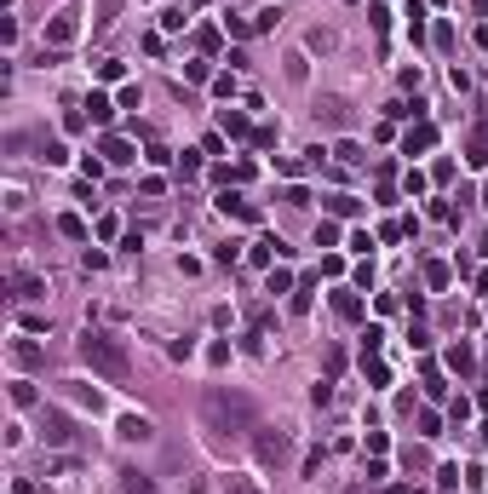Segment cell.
<instances>
[{"instance_id": "cell-17", "label": "cell", "mask_w": 488, "mask_h": 494, "mask_svg": "<svg viewBox=\"0 0 488 494\" xmlns=\"http://www.w3.org/2000/svg\"><path fill=\"white\" fill-rule=\"evenodd\" d=\"M121 489H126V494H155L150 477H138V471H121Z\"/></svg>"}, {"instance_id": "cell-15", "label": "cell", "mask_w": 488, "mask_h": 494, "mask_svg": "<svg viewBox=\"0 0 488 494\" xmlns=\"http://www.w3.org/2000/svg\"><path fill=\"white\" fill-rule=\"evenodd\" d=\"M356 207H362V201H356V196H328V213H333V218H351Z\"/></svg>"}, {"instance_id": "cell-9", "label": "cell", "mask_w": 488, "mask_h": 494, "mask_svg": "<svg viewBox=\"0 0 488 494\" xmlns=\"http://www.w3.org/2000/svg\"><path fill=\"white\" fill-rule=\"evenodd\" d=\"M69 437H75V431H69V420H63V414H46V442H52V449H63Z\"/></svg>"}, {"instance_id": "cell-6", "label": "cell", "mask_w": 488, "mask_h": 494, "mask_svg": "<svg viewBox=\"0 0 488 494\" xmlns=\"http://www.w3.org/2000/svg\"><path fill=\"white\" fill-rule=\"evenodd\" d=\"M219 207H224L230 218H247V225H258V207H253V201H241V196H230V190L219 196Z\"/></svg>"}, {"instance_id": "cell-26", "label": "cell", "mask_w": 488, "mask_h": 494, "mask_svg": "<svg viewBox=\"0 0 488 494\" xmlns=\"http://www.w3.org/2000/svg\"><path fill=\"white\" fill-rule=\"evenodd\" d=\"M58 230H63V236H87V225H80L75 213H63V218H58Z\"/></svg>"}, {"instance_id": "cell-10", "label": "cell", "mask_w": 488, "mask_h": 494, "mask_svg": "<svg viewBox=\"0 0 488 494\" xmlns=\"http://www.w3.org/2000/svg\"><path fill=\"white\" fill-rule=\"evenodd\" d=\"M276 253H287V247H282V242H276V236H258V242H253V253H247V259H253V265H270V259H276Z\"/></svg>"}, {"instance_id": "cell-18", "label": "cell", "mask_w": 488, "mask_h": 494, "mask_svg": "<svg viewBox=\"0 0 488 494\" xmlns=\"http://www.w3.org/2000/svg\"><path fill=\"white\" fill-rule=\"evenodd\" d=\"M12 357H18V362H23V368H35V362H41V350H35V345H29V339H18V345H12Z\"/></svg>"}, {"instance_id": "cell-4", "label": "cell", "mask_w": 488, "mask_h": 494, "mask_svg": "<svg viewBox=\"0 0 488 494\" xmlns=\"http://www.w3.org/2000/svg\"><path fill=\"white\" fill-rule=\"evenodd\" d=\"M431 144H436V126H431V121H419V126L402 133V150H408V155H425Z\"/></svg>"}, {"instance_id": "cell-23", "label": "cell", "mask_w": 488, "mask_h": 494, "mask_svg": "<svg viewBox=\"0 0 488 494\" xmlns=\"http://www.w3.org/2000/svg\"><path fill=\"white\" fill-rule=\"evenodd\" d=\"M448 368H460V374L471 368V350H465V345H454V350H448Z\"/></svg>"}, {"instance_id": "cell-7", "label": "cell", "mask_w": 488, "mask_h": 494, "mask_svg": "<svg viewBox=\"0 0 488 494\" xmlns=\"http://www.w3.org/2000/svg\"><path fill=\"white\" fill-rule=\"evenodd\" d=\"M219 133H224V138H247L253 126H247V115H241V109H224V115H219Z\"/></svg>"}, {"instance_id": "cell-16", "label": "cell", "mask_w": 488, "mask_h": 494, "mask_svg": "<svg viewBox=\"0 0 488 494\" xmlns=\"http://www.w3.org/2000/svg\"><path fill=\"white\" fill-rule=\"evenodd\" d=\"M87 109H92V121H109V115H115V104H109L104 92H92V98H87Z\"/></svg>"}, {"instance_id": "cell-25", "label": "cell", "mask_w": 488, "mask_h": 494, "mask_svg": "<svg viewBox=\"0 0 488 494\" xmlns=\"http://www.w3.org/2000/svg\"><path fill=\"white\" fill-rule=\"evenodd\" d=\"M224 29H230L236 41H241V35H253V23H247V18H236V12H230V18H224Z\"/></svg>"}, {"instance_id": "cell-1", "label": "cell", "mask_w": 488, "mask_h": 494, "mask_svg": "<svg viewBox=\"0 0 488 494\" xmlns=\"http://www.w3.org/2000/svg\"><path fill=\"white\" fill-rule=\"evenodd\" d=\"M80 362H87L92 374H104L109 385H121L126 368H133V362H126V345L115 333H92V328H87V339H80Z\"/></svg>"}, {"instance_id": "cell-21", "label": "cell", "mask_w": 488, "mask_h": 494, "mask_svg": "<svg viewBox=\"0 0 488 494\" xmlns=\"http://www.w3.org/2000/svg\"><path fill=\"white\" fill-rule=\"evenodd\" d=\"M12 403L29 408V403H35V385H29V379H18V385H12Z\"/></svg>"}, {"instance_id": "cell-29", "label": "cell", "mask_w": 488, "mask_h": 494, "mask_svg": "<svg viewBox=\"0 0 488 494\" xmlns=\"http://www.w3.org/2000/svg\"><path fill=\"white\" fill-rule=\"evenodd\" d=\"M483 201H488V190H483Z\"/></svg>"}, {"instance_id": "cell-11", "label": "cell", "mask_w": 488, "mask_h": 494, "mask_svg": "<svg viewBox=\"0 0 488 494\" xmlns=\"http://www.w3.org/2000/svg\"><path fill=\"white\" fill-rule=\"evenodd\" d=\"M333 311L345 316V322H356V316H362V299H356L351 288H339V293H333Z\"/></svg>"}, {"instance_id": "cell-12", "label": "cell", "mask_w": 488, "mask_h": 494, "mask_svg": "<svg viewBox=\"0 0 488 494\" xmlns=\"http://www.w3.org/2000/svg\"><path fill=\"white\" fill-rule=\"evenodd\" d=\"M333 161H339V167H362V144H351V138H339V144H333Z\"/></svg>"}, {"instance_id": "cell-22", "label": "cell", "mask_w": 488, "mask_h": 494, "mask_svg": "<svg viewBox=\"0 0 488 494\" xmlns=\"http://www.w3.org/2000/svg\"><path fill=\"white\" fill-rule=\"evenodd\" d=\"M465 161H471V167H488V144H483V138H471V150H465Z\"/></svg>"}, {"instance_id": "cell-27", "label": "cell", "mask_w": 488, "mask_h": 494, "mask_svg": "<svg viewBox=\"0 0 488 494\" xmlns=\"http://www.w3.org/2000/svg\"><path fill=\"white\" fill-rule=\"evenodd\" d=\"M230 494H265L258 483H247V477H230Z\"/></svg>"}, {"instance_id": "cell-13", "label": "cell", "mask_w": 488, "mask_h": 494, "mask_svg": "<svg viewBox=\"0 0 488 494\" xmlns=\"http://www.w3.org/2000/svg\"><path fill=\"white\" fill-rule=\"evenodd\" d=\"M121 437H126V442H144V437H150V420H144V414H126V420H121Z\"/></svg>"}, {"instance_id": "cell-5", "label": "cell", "mask_w": 488, "mask_h": 494, "mask_svg": "<svg viewBox=\"0 0 488 494\" xmlns=\"http://www.w3.org/2000/svg\"><path fill=\"white\" fill-rule=\"evenodd\" d=\"M258 460H265V466H282L287 460V437L282 431H258Z\"/></svg>"}, {"instance_id": "cell-28", "label": "cell", "mask_w": 488, "mask_h": 494, "mask_svg": "<svg viewBox=\"0 0 488 494\" xmlns=\"http://www.w3.org/2000/svg\"><path fill=\"white\" fill-rule=\"evenodd\" d=\"M477 293H488V270H483V276H477Z\"/></svg>"}, {"instance_id": "cell-2", "label": "cell", "mask_w": 488, "mask_h": 494, "mask_svg": "<svg viewBox=\"0 0 488 494\" xmlns=\"http://www.w3.org/2000/svg\"><path fill=\"white\" fill-rule=\"evenodd\" d=\"M201 414H207L213 431H247V425H253V403H247V396H230V391H207Z\"/></svg>"}, {"instance_id": "cell-24", "label": "cell", "mask_w": 488, "mask_h": 494, "mask_svg": "<svg viewBox=\"0 0 488 494\" xmlns=\"http://www.w3.org/2000/svg\"><path fill=\"white\" fill-rule=\"evenodd\" d=\"M425 282L431 288H448V265H425Z\"/></svg>"}, {"instance_id": "cell-20", "label": "cell", "mask_w": 488, "mask_h": 494, "mask_svg": "<svg viewBox=\"0 0 488 494\" xmlns=\"http://www.w3.org/2000/svg\"><path fill=\"white\" fill-rule=\"evenodd\" d=\"M339 242V225H333V218H322V225H316V247H333Z\"/></svg>"}, {"instance_id": "cell-3", "label": "cell", "mask_w": 488, "mask_h": 494, "mask_svg": "<svg viewBox=\"0 0 488 494\" xmlns=\"http://www.w3.org/2000/svg\"><path fill=\"white\" fill-rule=\"evenodd\" d=\"M75 29H80V12H58V18L46 23V41H52V46H69Z\"/></svg>"}, {"instance_id": "cell-14", "label": "cell", "mask_w": 488, "mask_h": 494, "mask_svg": "<svg viewBox=\"0 0 488 494\" xmlns=\"http://www.w3.org/2000/svg\"><path fill=\"white\" fill-rule=\"evenodd\" d=\"M115 12H121V0H98V12H92V29H98V35L115 23Z\"/></svg>"}, {"instance_id": "cell-8", "label": "cell", "mask_w": 488, "mask_h": 494, "mask_svg": "<svg viewBox=\"0 0 488 494\" xmlns=\"http://www.w3.org/2000/svg\"><path fill=\"white\" fill-rule=\"evenodd\" d=\"M98 150H104V155H109V161H115V167H126V161H138V150L126 144V138H104V144H98Z\"/></svg>"}, {"instance_id": "cell-19", "label": "cell", "mask_w": 488, "mask_h": 494, "mask_svg": "<svg viewBox=\"0 0 488 494\" xmlns=\"http://www.w3.org/2000/svg\"><path fill=\"white\" fill-rule=\"evenodd\" d=\"M265 288H270V293H287V288H293V276H287V270H276V265H270V276H265Z\"/></svg>"}]
</instances>
